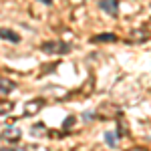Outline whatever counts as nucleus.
Listing matches in <instances>:
<instances>
[{
	"mask_svg": "<svg viewBox=\"0 0 151 151\" xmlns=\"http://www.w3.org/2000/svg\"><path fill=\"white\" fill-rule=\"evenodd\" d=\"M40 50L47 52V55H67L70 50V45L69 42H63V40H50V42L40 45Z\"/></svg>",
	"mask_w": 151,
	"mask_h": 151,
	"instance_id": "1",
	"label": "nucleus"
},
{
	"mask_svg": "<svg viewBox=\"0 0 151 151\" xmlns=\"http://www.w3.org/2000/svg\"><path fill=\"white\" fill-rule=\"evenodd\" d=\"M99 8L109 16H117L119 14V0H99Z\"/></svg>",
	"mask_w": 151,
	"mask_h": 151,
	"instance_id": "2",
	"label": "nucleus"
},
{
	"mask_svg": "<svg viewBox=\"0 0 151 151\" xmlns=\"http://www.w3.org/2000/svg\"><path fill=\"white\" fill-rule=\"evenodd\" d=\"M42 107H45V99H35V101H28V103H26V107H24V117L36 115Z\"/></svg>",
	"mask_w": 151,
	"mask_h": 151,
	"instance_id": "3",
	"label": "nucleus"
},
{
	"mask_svg": "<svg viewBox=\"0 0 151 151\" xmlns=\"http://www.w3.org/2000/svg\"><path fill=\"white\" fill-rule=\"evenodd\" d=\"M0 38H4V40H8V42H20V35L18 32H14L10 28H0Z\"/></svg>",
	"mask_w": 151,
	"mask_h": 151,
	"instance_id": "4",
	"label": "nucleus"
},
{
	"mask_svg": "<svg viewBox=\"0 0 151 151\" xmlns=\"http://www.w3.org/2000/svg\"><path fill=\"white\" fill-rule=\"evenodd\" d=\"M16 89V83L6 79V77H0V93L2 95H10L12 91Z\"/></svg>",
	"mask_w": 151,
	"mask_h": 151,
	"instance_id": "5",
	"label": "nucleus"
},
{
	"mask_svg": "<svg viewBox=\"0 0 151 151\" xmlns=\"http://www.w3.org/2000/svg\"><path fill=\"white\" fill-rule=\"evenodd\" d=\"M115 40H119V38H117V35H113V32H103V35H95L93 38H91V42H115Z\"/></svg>",
	"mask_w": 151,
	"mask_h": 151,
	"instance_id": "6",
	"label": "nucleus"
},
{
	"mask_svg": "<svg viewBox=\"0 0 151 151\" xmlns=\"http://www.w3.org/2000/svg\"><path fill=\"white\" fill-rule=\"evenodd\" d=\"M115 121H117V131H115V135H117V137H125V135H127V131H129L127 123H125V119L119 115Z\"/></svg>",
	"mask_w": 151,
	"mask_h": 151,
	"instance_id": "7",
	"label": "nucleus"
},
{
	"mask_svg": "<svg viewBox=\"0 0 151 151\" xmlns=\"http://www.w3.org/2000/svg\"><path fill=\"white\" fill-rule=\"evenodd\" d=\"M105 141H107V145L115 147V145H117V135H115V131H107V133H105Z\"/></svg>",
	"mask_w": 151,
	"mask_h": 151,
	"instance_id": "8",
	"label": "nucleus"
},
{
	"mask_svg": "<svg viewBox=\"0 0 151 151\" xmlns=\"http://www.w3.org/2000/svg\"><path fill=\"white\" fill-rule=\"evenodd\" d=\"M73 123H75V117H73V115H70V117H67V121H65L63 129H69V127H73Z\"/></svg>",
	"mask_w": 151,
	"mask_h": 151,
	"instance_id": "9",
	"label": "nucleus"
},
{
	"mask_svg": "<svg viewBox=\"0 0 151 151\" xmlns=\"http://www.w3.org/2000/svg\"><path fill=\"white\" fill-rule=\"evenodd\" d=\"M127 151H147L145 147H131V149H127Z\"/></svg>",
	"mask_w": 151,
	"mask_h": 151,
	"instance_id": "10",
	"label": "nucleus"
},
{
	"mask_svg": "<svg viewBox=\"0 0 151 151\" xmlns=\"http://www.w3.org/2000/svg\"><path fill=\"white\" fill-rule=\"evenodd\" d=\"M40 2H45V4H52V0H40Z\"/></svg>",
	"mask_w": 151,
	"mask_h": 151,
	"instance_id": "11",
	"label": "nucleus"
}]
</instances>
